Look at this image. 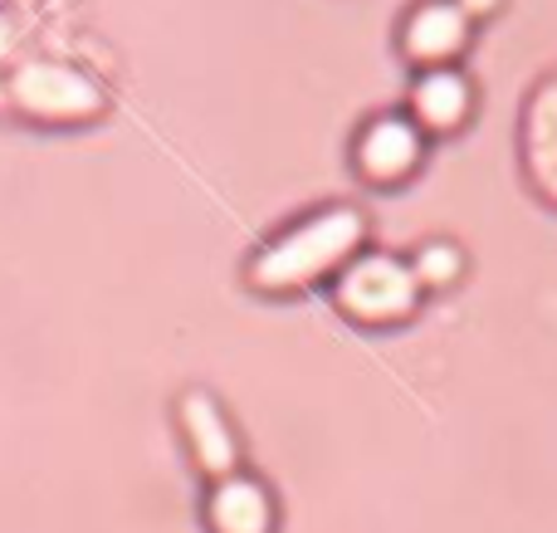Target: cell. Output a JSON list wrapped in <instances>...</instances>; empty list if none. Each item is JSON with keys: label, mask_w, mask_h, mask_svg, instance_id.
<instances>
[{"label": "cell", "mask_w": 557, "mask_h": 533, "mask_svg": "<svg viewBox=\"0 0 557 533\" xmlns=\"http://www.w3.org/2000/svg\"><path fill=\"white\" fill-rule=\"evenodd\" d=\"M416 157H421L416 127L396 123V117H382V123L367 127L357 162H362V176H372V182H396V176H406L416 166Z\"/></svg>", "instance_id": "277c9868"}, {"label": "cell", "mask_w": 557, "mask_h": 533, "mask_svg": "<svg viewBox=\"0 0 557 533\" xmlns=\"http://www.w3.org/2000/svg\"><path fill=\"white\" fill-rule=\"evenodd\" d=\"M337 299H343V309L352 313V319L392 323L416 303V270L386 260V255L357 260V264H347V274L337 280Z\"/></svg>", "instance_id": "7a4b0ae2"}, {"label": "cell", "mask_w": 557, "mask_h": 533, "mask_svg": "<svg viewBox=\"0 0 557 533\" xmlns=\"http://www.w3.org/2000/svg\"><path fill=\"white\" fill-rule=\"evenodd\" d=\"M460 39H465L460 15H455V10H445V5L421 10V15H416V25H411V49L421 59H445L450 49H460Z\"/></svg>", "instance_id": "52a82bcc"}, {"label": "cell", "mask_w": 557, "mask_h": 533, "mask_svg": "<svg viewBox=\"0 0 557 533\" xmlns=\"http://www.w3.org/2000/svg\"><path fill=\"white\" fill-rule=\"evenodd\" d=\"M357 235H362V221H357L352 211L313 215V221H304L294 235H284V240L255 264V284H264V289H288V284H294L298 289V284L327 274L333 264H343L347 250L357 245Z\"/></svg>", "instance_id": "6da1fadb"}, {"label": "cell", "mask_w": 557, "mask_h": 533, "mask_svg": "<svg viewBox=\"0 0 557 533\" xmlns=\"http://www.w3.org/2000/svg\"><path fill=\"white\" fill-rule=\"evenodd\" d=\"M211 524L221 533H264L270 529V509L255 485H225L211 499Z\"/></svg>", "instance_id": "8992f818"}, {"label": "cell", "mask_w": 557, "mask_h": 533, "mask_svg": "<svg viewBox=\"0 0 557 533\" xmlns=\"http://www.w3.org/2000/svg\"><path fill=\"white\" fill-rule=\"evenodd\" d=\"M421 274H425V280H450V274H455V255H431V260H421Z\"/></svg>", "instance_id": "ba28073f"}, {"label": "cell", "mask_w": 557, "mask_h": 533, "mask_svg": "<svg viewBox=\"0 0 557 533\" xmlns=\"http://www.w3.org/2000/svg\"><path fill=\"white\" fill-rule=\"evenodd\" d=\"M523 162H529L533 186L557 206V78L533 98L523 117Z\"/></svg>", "instance_id": "3957f363"}, {"label": "cell", "mask_w": 557, "mask_h": 533, "mask_svg": "<svg viewBox=\"0 0 557 533\" xmlns=\"http://www.w3.org/2000/svg\"><path fill=\"white\" fill-rule=\"evenodd\" d=\"M465 108H470V94L455 74L435 69L421 88H416V117L431 127H460L465 123Z\"/></svg>", "instance_id": "5b68a950"}]
</instances>
